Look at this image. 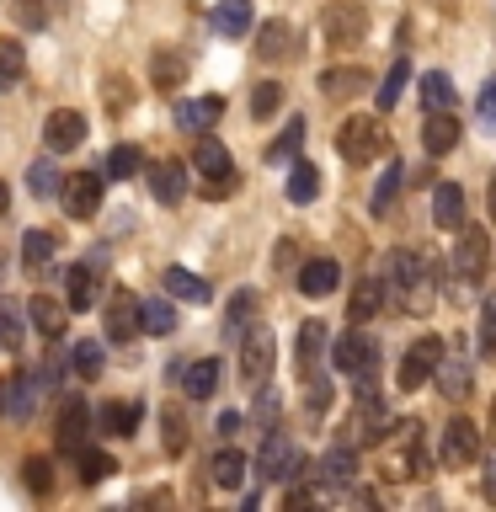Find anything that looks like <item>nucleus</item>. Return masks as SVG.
Returning a JSON list of instances; mask_svg holds the SVG:
<instances>
[{"instance_id": "nucleus-1", "label": "nucleus", "mask_w": 496, "mask_h": 512, "mask_svg": "<svg viewBox=\"0 0 496 512\" xmlns=\"http://www.w3.org/2000/svg\"><path fill=\"white\" fill-rule=\"evenodd\" d=\"M390 299L406 315H427L438 299V267L422 262V251H390Z\"/></svg>"}, {"instance_id": "nucleus-2", "label": "nucleus", "mask_w": 496, "mask_h": 512, "mask_svg": "<svg viewBox=\"0 0 496 512\" xmlns=\"http://www.w3.org/2000/svg\"><path fill=\"white\" fill-rule=\"evenodd\" d=\"M192 171L203 176V182H198L203 198H230V192L240 187L235 160H230V150H224L214 134H203V139H198V150H192Z\"/></svg>"}, {"instance_id": "nucleus-3", "label": "nucleus", "mask_w": 496, "mask_h": 512, "mask_svg": "<svg viewBox=\"0 0 496 512\" xmlns=\"http://www.w3.org/2000/svg\"><path fill=\"white\" fill-rule=\"evenodd\" d=\"M390 427H395V416L379 400V390H358V406H352V416H347V443L352 448H374V443L390 438Z\"/></svg>"}, {"instance_id": "nucleus-4", "label": "nucleus", "mask_w": 496, "mask_h": 512, "mask_svg": "<svg viewBox=\"0 0 496 512\" xmlns=\"http://www.w3.org/2000/svg\"><path fill=\"white\" fill-rule=\"evenodd\" d=\"M384 475H390V480H422V475H432V454L422 443V422H416V416L400 422V454H390Z\"/></svg>"}, {"instance_id": "nucleus-5", "label": "nucleus", "mask_w": 496, "mask_h": 512, "mask_svg": "<svg viewBox=\"0 0 496 512\" xmlns=\"http://www.w3.org/2000/svg\"><path fill=\"white\" fill-rule=\"evenodd\" d=\"M331 363L342 368V374H352V379H374L379 374V342L363 326H352L342 342H331Z\"/></svg>"}, {"instance_id": "nucleus-6", "label": "nucleus", "mask_w": 496, "mask_h": 512, "mask_svg": "<svg viewBox=\"0 0 496 512\" xmlns=\"http://www.w3.org/2000/svg\"><path fill=\"white\" fill-rule=\"evenodd\" d=\"M336 150H342V160H352V166H368L374 155H384V123L379 118H347L336 128Z\"/></svg>"}, {"instance_id": "nucleus-7", "label": "nucleus", "mask_w": 496, "mask_h": 512, "mask_svg": "<svg viewBox=\"0 0 496 512\" xmlns=\"http://www.w3.org/2000/svg\"><path fill=\"white\" fill-rule=\"evenodd\" d=\"M443 352H448L443 336H422V342H411V352L400 358V390H422V384L438 379Z\"/></svg>"}, {"instance_id": "nucleus-8", "label": "nucleus", "mask_w": 496, "mask_h": 512, "mask_svg": "<svg viewBox=\"0 0 496 512\" xmlns=\"http://www.w3.org/2000/svg\"><path fill=\"white\" fill-rule=\"evenodd\" d=\"M475 459H480V427L470 422V416H454V422L443 427L438 464H448V470H470Z\"/></svg>"}, {"instance_id": "nucleus-9", "label": "nucleus", "mask_w": 496, "mask_h": 512, "mask_svg": "<svg viewBox=\"0 0 496 512\" xmlns=\"http://www.w3.org/2000/svg\"><path fill=\"white\" fill-rule=\"evenodd\" d=\"M320 32H326V43L347 48L368 32V11L358 6V0H331V6L320 11Z\"/></svg>"}, {"instance_id": "nucleus-10", "label": "nucleus", "mask_w": 496, "mask_h": 512, "mask_svg": "<svg viewBox=\"0 0 496 512\" xmlns=\"http://www.w3.org/2000/svg\"><path fill=\"white\" fill-rule=\"evenodd\" d=\"M299 470H304V454H299V448L288 443V438H278V432H267L262 454H256V475H262V480H278V486H283V480H294Z\"/></svg>"}, {"instance_id": "nucleus-11", "label": "nucleus", "mask_w": 496, "mask_h": 512, "mask_svg": "<svg viewBox=\"0 0 496 512\" xmlns=\"http://www.w3.org/2000/svg\"><path fill=\"white\" fill-rule=\"evenodd\" d=\"M102 272H107V251L102 246L86 251V262H80V267H70V278H64V288H70V310H91V304L102 299V294H96V278H102Z\"/></svg>"}, {"instance_id": "nucleus-12", "label": "nucleus", "mask_w": 496, "mask_h": 512, "mask_svg": "<svg viewBox=\"0 0 496 512\" xmlns=\"http://www.w3.org/2000/svg\"><path fill=\"white\" fill-rule=\"evenodd\" d=\"M91 406L80 395H70L64 400V411H59V427H54V443H59V454H80L86 448V432H91Z\"/></svg>"}, {"instance_id": "nucleus-13", "label": "nucleus", "mask_w": 496, "mask_h": 512, "mask_svg": "<svg viewBox=\"0 0 496 512\" xmlns=\"http://www.w3.org/2000/svg\"><path fill=\"white\" fill-rule=\"evenodd\" d=\"M64 208L75 219H91L102 208V171H70L64 176Z\"/></svg>"}, {"instance_id": "nucleus-14", "label": "nucleus", "mask_w": 496, "mask_h": 512, "mask_svg": "<svg viewBox=\"0 0 496 512\" xmlns=\"http://www.w3.org/2000/svg\"><path fill=\"white\" fill-rule=\"evenodd\" d=\"M272 363H278L272 336L267 331H246V342H240V379H246V384H267Z\"/></svg>"}, {"instance_id": "nucleus-15", "label": "nucleus", "mask_w": 496, "mask_h": 512, "mask_svg": "<svg viewBox=\"0 0 496 512\" xmlns=\"http://www.w3.org/2000/svg\"><path fill=\"white\" fill-rule=\"evenodd\" d=\"M470 379H475V368H470V358H464V347L448 342L443 363H438V379H432V384H438L448 400H470Z\"/></svg>"}, {"instance_id": "nucleus-16", "label": "nucleus", "mask_w": 496, "mask_h": 512, "mask_svg": "<svg viewBox=\"0 0 496 512\" xmlns=\"http://www.w3.org/2000/svg\"><path fill=\"white\" fill-rule=\"evenodd\" d=\"M80 139H86V118H80L75 107L48 112V123H43V144H48V150H54V155H70Z\"/></svg>"}, {"instance_id": "nucleus-17", "label": "nucleus", "mask_w": 496, "mask_h": 512, "mask_svg": "<svg viewBox=\"0 0 496 512\" xmlns=\"http://www.w3.org/2000/svg\"><path fill=\"white\" fill-rule=\"evenodd\" d=\"M454 272L464 283H475L486 272V230L480 224H464L459 230V246H454Z\"/></svg>"}, {"instance_id": "nucleus-18", "label": "nucleus", "mask_w": 496, "mask_h": 512, "mask_svg": "<svg viewBox=\"0 0 496 512\" xmlns=\"http://www.w3.org/2000/svg\"><path fill=\"white\" fill-rule=\"evenodd\" d=\"M256 315H262V294H256V288H235L230 315H224V336H230V342H246V331H256Z\"/></svg>"}, {"instance_id": "nucleus-19", "label": "nucleus", "mask_w": 496, "mask_h": 512, "mask_svg": "<svg viewBox=\"0 0 496 512\" xmlns=\"http://www.w3.org/2000/svg\"><path fill=\"white\" fill-rule=\"evenodd\" d=\"M134 331H144V326H139V299L118 288V294L107 299V336H112V342H128Z\"/></svg>"}, {"instance_id": "nucleus-20", "label": "nucleus", "mask_w": 496, "mask_h": 512, "mask_svg": "<svg viewBox=\"0 0 496 512\" xmlns=\"http://www.w3.org/2000/svg\"><path fill=\"white\" fill-rule=\"evenodd\" d=\"M432 224H438V230H464V192L454 182L432 187Z\"/></svg>"}, {"instance_id": "nucleus-21", "label": "nucleus", "mask_w": 496, "mask_h": 512, "mask_svg": "<svg viewBox=\"0 0 496 512\" xmlns=\"http://www.w3.org/2000/svg\"><path fill=\"white\" fill-rule=\"evenodd\" d=\"M459 144V123H454V112H427V128H422V150L438 160L448 155Z\"/></svg>"}, {"instance_id": "nucleus-22", "label": "nucleus", "mask_w": 496, "mask_h": 512, "mask_svg": "<svg viewBox=\"0 0 496 512\" xmlns=\"http://www.w3.org/2000/svg\"><path fill=\"white\" fill-rule=\"evenodd\" d=\"M336 283H342V267H336L331 256H310V262L299 267V288H304V294H310V299L331 294Z\"/></svg>"}, {"instance_id": "nucleus-23", "label": "nucleus", "mask_w": 496, "mask_h": 512, "mask_svg": "<svg viewBox=\"0 0 496 512\" xmlns=\"http://www.w3.org/2000/svg\"><path fill=\"white\" fill-rule=\"evenodd\" d=\"M219 118H224V96H198V102H176V123L192 128V134L214 128Z\"/></svg>"}, {"instance_id": "nucleus-24", "label": "nucleus", "mask_w": 496, "mask_h": 512, "mask_svg": "<svg viewBox=\"0 0 496 512\" xmlns=\"http://www.w3.org/2000/svg\"><path fill=\"white\" fill-rule=\"evenodd\" d=\"M150 192H155L166 208L182 203V198H187V171L176 166V160H160V166H150Z\"/></svg>"}, {"instance_id": "nucleus-25", "label": "nucleus", "mask_w": 496, "mask_h": 512, "mask_svg": "<svg viewBox=\"0 0 496 512\" xmlns=\"http://www.w3.org/2000/svg\"><path fill=\"white\" fill-rule=\"evenodd\" d=\"M32 326H38L48 342H64V326H70V304L38 294V299H32Z\"/></svg>"}, {"instance_id": "nucleus-26", "label": "nucleus", "mask_w": 496, "mask_h": 512, "mask_svg": "<svg viewBox=\"0 0 496 512\" xmlns=\"http://www.w3.org/2000/svg\"><path fill=\"white\" fill-rule=\"evenodd\" d=\"M208 480H214L219 491H235L240 480H246V454H240V448H219V454L208 459Z\"/></svg>"}, {"instance_id": "nucleus-27", "label": "nucleus", "mask_w": 496, "mask_h": 512, "mask_svg": "<svg viewBox=\"0 0 496 512\" xmlns=\"http://www.w3.org/2000/svg\"><path fill=\"white\" fill-rule=\"evenodd\" d=\"M96 422H102L112 438H128V432L144 422V406H134V400H107V406L96 411Z\"/></svg>"}, {"instance_id": "nucleus-28", "label": "nucleus", "mask_w": 496, "mask_h": 512, "mask_svg": "<svg viewBox=\"0 0 496 512\" xmlns=\"http://www.w3.org/2000/svg\"><path fill=\"white\" fill-rule=\"evenodd\" d=\"M208 22H214L219 38H240V32H251V0H219Z\"/></svg>"}, {"instance_id": "nucleus-29", "label": "nucleus", "mask_w": 496, "mask_h": 512, "mask_svg": "<svg viewBox=\"0 0 496 512\" xmlns=\"http://www.w3.org/2000/svg\"><path fill=\"white\" fill-rule=\"evenodd\" d=\"M320 352H326V326H320V320H304L299 326V374L304 379L320 374Z\"/></svg>"}, {"instance_id": "nucleus-30", "label": "nucleus", "mask_w": 496, "mask_h": 512, "mask_svg": "<svg viewBox=\"0 0 496 512\" xmlns=\"http://www.w3.org/2000/svg\"><path fill=\"white\" fill-rule=\"evenodd\" d=\"M166 294L187 299V304H208V299H214V294H208V278H198V272H187V267H166Z\"/></svg>"}, {"instance_id": "nucleus-31", "label": "nucleus", "mask_w": 496, "mask_h": 512, "mask_svg": "<svg viewBox=\"0 0 496 512\" xmlns=\"http://www.w3.org/2000/svg\"><path fill=\"white\" fill-rule=\"evenodd\" d=\"M400 192H406V166H400V160H390V171L379 176V187H374V219H390V208H395V198Z\"/></svg>"}, {"instance_id": "nucleus-32", "label": "nucleus", "mask_w": 496, "mask_h": 512, "mask_svg": "<svg viewBox=\"0 0 496 512\" xmlns=\"http://www.w3.org/2000/svg\"><path fill=\"white\" fill-rule=\"evenodd\" d=\"M150 80L160 91H176L187 80V59L182 54H171V48H155V59H150Z\"/></svg>"}, {"instance_id": "nucleus-33", "label": "nucleus", "mask_w": 496, "mask_h": 512, "mask_svg": "<svg viewBox=\"0 0 496 512\" xmlns=\"http://www.w3.org/2000/svg\"><path fill=\"white\" fill-rule=\"evenodd\" d=\"M379 299H384V288L363 278L358 288H352V299H347V320H352V326H368V320L379 315Z\"/></svg>"}, {"instance_id": "nucleus-34", "label": "nucleus", "mask_w": 496, "mask_h": 512, "mask_svg": "<svg viewBox=\"0 0 496 512\" xmlns=\"http://www.w3.org/2000/svg\"><path fill=\"white\" fill-rule=\"evenodd\" d=\"M139 326L150 331V336H171V331H176L171 299H139Z\"/></svg>"}, {"instance_id": "nucleus-35", "label": "nucleus", "mask_w": 496, "mask_h": 512, "mask_svg": "<svg viewBox=\"0 0 496 512\" xmlns=\"http://www.w3.org/2000/svg\"><path fill=\"white\" fill-rule=\"evenodd\" d=\"M32 395H38V379H32V374H16V379H6V416H16V422H27V416H32Z\"/></svg>"}, {"instance_id": "nucleus-36", "label": "nucleus", "mask_w": 496, "mask_h": 512, "mask_svg": "<svg viewBox=\"0 0 496 512\" xmlns=\"http://www.w3.org/2000/svg\"><path fill=\"white\" fill-rule=\"evenodd\" d=\"M160 427H166V438H160V443H166V454H171V459L187 454V438H192V432H187V411L176 406V400H171L166 411H160Z\"/></svg>"}, {"instance_id": "nucleus-37", "label": "nucleus", "mask_w": 496, "mask_h": 512, "mask_svg": "<svg viewBox=\"0 0 496 512\" xmlns=\"http://www.w3.org/2000/svg\"><path fill=\"white\" fill-rule=\"evenodd\" d=\"M406 86H411V64H406V59H395V64H390V75H384V86L374 91V107H379V112H390V107L400 102V91H406Z\"/></svg>"}, {"instance_id": "nucleus-38", "label": "nucleus", "mask_w": 496, "mask_h": 512, "mask_svg": "<svg viewBox=\"0 0 496 512\" xmlns=\"http://www.w3.org/2000/svg\"><path fill=\"white\" fill-rule=\"evenodd\" d=\"M144 171V150L139 144H118V150L107 155V182H128V176Z\"/></svg>"}, {"instance_id": "nucleus-39", "label": "nucleus", "mask_w": 496, "mask_h": 512, "mask_svg": "<svg viewBox=\"0 0 496 512\" xmlns=\"http://www.w3.org/2000/svg\"><path fill=\"white\" fill-rule=\"evenodd\" d=\"M75 459H80V486H102V480L118 470V459L102 454V448H80Z\"/></svg>"}, {"instance_id": "nucleus-40", "label": "nucleus", "mask_w": 496, "mask_h": 512, "mask_svg": "<svg viewBox=\"0 0 496 512\" xmlns=\"http://www.w3.org/2000/svg\"><path fill=\"white\" fill-rule=\"evenodd\" d=\"M422 102H427V112H454V80L443 70L422 75Z\"/></svg>"}, {"instance_id": "nucleus-41", "label": "nucleus", "mask_w": 496, "mask_h": 512, "mask_svg": "<svg viewBox=\"0 0 496 512\" xmlns=\"http://www.w3.org/2000/svg\"><path fill=\"white\" fill-rule=\"evenodd\" d=\"M22 70H27V48L16 38H0V91H11L22 80Z\"/></svg>"}, {"instance_id": "nucleus-42", "label": "nucleus", "mask_w": 496, "mask_h": 512, "mask_svg": "<svg viewBox=\"0 0 496 512\" xmlns=\"http://www.w3.org/2000/svg\"><path fill=\"white\" fill-rule=\"evenodd\" d=\"M288 38H294V32H288L283 22H267L262 32H256V59H288V54H294Z\"/></svg>"}, {"instance_id": "nucleus-43", "label": "nucleus", "mask_w": 496, "mask_h": 512, "mask_svg": "<svg viewBox=\"0 0 496 512\" xmlns=\"http://www.w3.org/2000/svg\"><path fill=\"white\" fill-rule=\"evenodd\" d=\"M320 192V171L310 160H294V176H288V203H315Z\"/></svg>"}, {"instance_id": "nucleus-44", "label": "nucleus", "mask_w": 496, "mask_h": 512, "mask_svg": "<svg viewBox=\"0 0 496 512\" xmlns=\"http://www.w3.org/2000/svg\"><path fill=\"white\" fill-rule=\"evenodd\" d=\"M214 390H219V363L214 358H198V363L187 368V395L192 400H208Z\"/></svg>"}, {"instance_id": "nucleus-45", "label": "nucleus", "mask_w": 496, "mask_h": 512, "mask_svg": "<svg viewBox=\"0 0 496 512\" xmlns=\"http://www.w3.org/2000/svg\"><path fill=\"white\" fill-rule=\"evenodd\" d=\"M320 86H326V96L342 102V96H352L358 86H368V75H363V64H358V70L347 64V70H326V75H320Z\"/></svg>"}, {"instance_id": "nucleus-46", "label": "nucleus", "mask_w": 496, "mask_h": 512, "mask_svg": "<svg viewBox=\"0 0 496 512\" xmlns=\"http://www.w3.org/2000/svg\"><path fill=\"white\" fill-rule=\"evenodd\" d=\"M299 144H304V118H294L278 139L267 144V160H272V166H283V160H294V155H299Z\"/></svg>"}, {"instance_id": "nucleus-47", "label": "nucleus", "mask_w": 496, "mask_h": 512, "mask_svg": "<svg viewBox=\"0 0 496 512\" xmlns=\"http://www.w3.org/2000/svg\"><path fill=\"white\" fill-rule=\"evenodd\" d=\"M27 187L38 192V198H59V192H64V182H59L54 160H32V166H27Z\"/></svg>"}, {"instance_id": "nucleus-48", "label": "nucleus", "mask_w": 496, "mask_h": 512, "mask_svg": "<svg viewBox=\"0 0 496 512\" xmlns=\"http://www.w3.org/2000/svg\"><path fill=\"white\" fill-rule=\"evenodd\" d=\"M102 363H107L102 336H91V342H75V374H80V379H96V374H102Z\"/></svg>"}, {"instance_id": "nucleus-49", "label": "nucleus", "mask_w": 496, "mask_h": 512, "mask_svg": "<svg viewBox=\"0 0 496 512\" xmlns=\"http://www.w3.org/2000/svg\"><path fill=\"white\" fill-rule=\"evenodd\" d=\"M22 256H27V267H48V262H54V235H48V230H27L22 235Z\"/></svg>"}, {"instance_id": "nucleus-50", "label": "nucleus", "mask_w": 496, "mask_h": 512, "mask_svg": "<svg viewBox=\"0 0 496 512\" xmlns=\"http://www.w3.org/2000/svg\"><path fill=\"white\" fill-rule=\"evenodd\" d=\"M11 11H16V27H27V32L48 27V0H11Z\"/></svg>"}, {"instance_id": "nucleus-51", "label": "nucleus", "mask_w": 496, "mask_h": 512, "mask_svg": "<svg viewBox=\"0 0 496 512\" xmlns=\"http://www.w3.org/2000/svg\"><path fill=\"white\" fill-rule=\"evenodd\" d=\"M278 107H283V86H278V80H262V86L251 91V112H256V118H272Z\"/></svg>"}, {"instance_id": "nucleus-52", "label": "nucleus", "mask_w": 496, "mask_h": 512, "mask_svg": "<svg viewBox=\"0 0 496 512\" xmlns=\"http://www.w3.org/2000/svg\"><path fill=\"white\" fill-rule=\"evenodd\" d=\"M22 470H27V486H32V496H48V491H54V475H48L54 464H48V459L32 454V459L22 464Z\"/></svg>"}, {"instance_id": "nucleus-53", "label": "nucleus", "mask_w": 496, "mask_h": 512, "mask_svg": "<svg viewBox=\"0 0 496 512\" xmlns=\"http://www.w3.org/2000/svg\"><path fill=\"white\" fill-rule=\"evenodd\" d=\"M486 358H496V294H486V310H480V342H475Z\"/></svg>"}, {"instance_id": "nucleus-54", "label": "nucleus", "mask_w": 496, "mask_h": 512, "mask_svg": "<svg viewBox=\"0 0 496 512\" xmlns=\"http://www.w3.org/2000/svg\"><path fill=\"white\" fill-rule=\"evenodd\" d=\"M304 406H310L315 416L331 406V379L326 374H315V379H304Z\"/></svg>"}, {"instance_id": "nucleus-55", "label": "nucleus", "mask_w": 496, "mask_h": 512, "mask_svg": "<svg viewBox=\"0 0 496 512\" xmlns=\"http://www.w3.org/2000/svg\"><path fill=\"white\" fill-rule=\"evenodd\" d=\"M16 342H22V315L11 304H0V347H16Z\"/></svg>"}, {"instance_id": "nucleus-56", "label": "nucleus", "mask_w": 496, "mask_h": 512, "mask_svg": "<svg viewBox=\"0 0 496 512\" xmlns=\"http://www.w3.org/2000/svg\"><path fill=\"white\" fill-rule=\"evenodd\" d=\"M256 422H278V390L256 384Z\"/></svg>"}, {"instance_id": "nucleus-57", "label": "nucleus", "mask_w": 496, "mask_h": 512, "mask_svg": "<svg viewBox=\"0 0 496 512\" xmlns=\"http://www.w3.org/2000/svg\"><path fill=\"white\" fill-rule=\"evenodd\" d=\"M480 123H491L496 128V80H486V86H480Z\"/></svg>"}, {"instance_id": "nucleus-58", "label": "nucleus", "mask_w": 496, "mask_h": 512, "mask_svg": "<svg viewBox=\"0 0 496 512\" xmlns=\"http://www.w3.org/2000/svg\"><path fill=\"white\" fill-rule=\"evenodd\" d=\"M240 422H246V416H240V411H219V438H235V432H240Z\"/></svg>"}, {"instance_id": "nucleus-59", "label": "nucleus", "mask_w": 496, "mask_h": 512, "mask_svg": "<svg viewBox=\"0 0 496 512\" xmlns=\"http://www.w3.org/2000/svg\"><path fill=\"white\" fill-rule=\"evenodd\" d=\"M486 502H496V454L486 459Z\"/></svg>"}, {"instance_id": "nucleus-60", "label": "nucleus", "mask_w": 496, "mask_h": 512, "mask_svg": "<svg viewBox=\"0 0 496 512\" xmlns=\"http://www.w3.org/2000/svg\"><path fill=\"white\" fill-rule=\"evenodd\" d=\"M0 214H6V182H0Z\"/></svg>"}, {"instance_id": "nucleus-61", "label": "nucleus", "mask_w": 496, "mask_h": 512, "mask_svg": "<svg viewBox=\"0 0 496 512\" xmlns=\"http://www.w3.org/2000/svg\"><path fill=\"white\" fill-rule=\"evenodd\" d=\"M491 438H496V400H491Z\"/></svg>"}, {"instance_id": "nucleus-62", "label": "nucleus", "mask_w": 496, "mask_h": 512, "mask_svg": "<svg viewBox=\"0 0 496 512\" xmlns=\"http://www.w3.org/2000/svg\"><path fill=\"white\" fill-rule=\"evenodd\" d=\"M491 203H496V182H491Z\"/></svg>"}]
</instances>
